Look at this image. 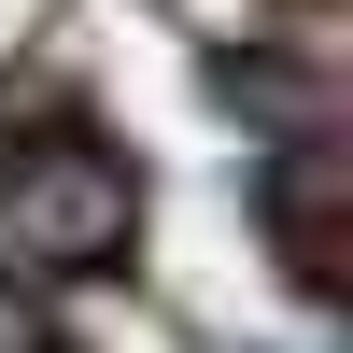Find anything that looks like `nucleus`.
<instances>
[{
    "label": "nucleus",
    "mask_w": 353,
    "mask_h": 353,
    "mask_svg": "<svg viewBox=\"0 0 353 353\" xmlns=\"http://www.w3.org/2000/svg\"><path fill=\"white\" fill-rule=\"evenodd\" d=\"M128 156H99L85 128H43V141H0V241L28 269H113L128 254Z\"/></svg>",
    "instance_id": "f257e3e1"
},
{
    "label": "nucleus",
    "mask_w": 353,
    "mask_h": 353,
    "mask_svg": "<svg viewBox=\"0 0 353 353\" xmlns=\"http://www.w3.org/2000/svg\"><path fill=\"white\" fill-rule=\"evenodd\" d=\"M0 353H71V339H57V325H43V311H28V297H14V283H0Z\"/></svg>",
    "instance_id": "f03ea898"
}]
</instances>
